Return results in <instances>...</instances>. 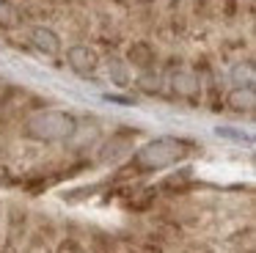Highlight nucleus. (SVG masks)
Segmentation results:
<instances>
[{
    "label": "nucleus",
    "mask_w": 256,
    "mask_h": 253,
    "mask_svg": "<svg viewBox=\"0 0 256 253\" xmlns=\"http://www.w3.org/2000/svg\"><path fill=\"white\" fill-rule=\"evenodd\" d=\"M135 86H138L144 94H160V88H162V74H160V72H154V69H146V72H140V74H138Z\"/></svg>",
    "instance_id": "9d476101"
},
{
    "label": "nucleus",
    "mask_w": 256,
    "mask_h": 253,
    "mask_svg": "<svg viewBox=\"0 0 256 253\" xmlns=\"http://www.w3.org/2000/svg\"><path fill=\"white\" fill-rule=\"evenodd\" d=\"M234 11H237V0H223V14L234 16Z\"/></svg>",
    "instance_id": "2eb2a0df"
},
{
    "label": "nucleus",
    "mask_w": 256,
    "mask_h": 253,
    "mask_svg": "<svg viewBox=\"0 0 256 253\" xmlns=\"http://www.w3.org/2000/svg\"><path fill=\"white\" fill-rule=\"evenodd\" d=\"M226 108L232 113H254L256 108V91L254 86H242V88H232L226 94Z\"/></svg>",
    "instance_id": "0eeeda50"
},
{
    "label": "nucleus",
    "mask_w": 256,
    "mask_h": 253,
    "mask_svg": "<svg viewBox=\"0 0 256 253\" xmlns=\"http://www.w3.org/2000/svg\"><path fill=\"white\" fill-rule=\"evenodd\" d=\"M108 102H118V104H135L132 96H122V94H105Z\"/></svg>",
    "instance_id": "4468645a"
},
{
    "label": "nucleus",
    "mask_w": 256,
    "mask_h": 253,
    "mask_svg": "<svg viewBox=\"0 0 256 253\" xmlns=\"http://www.w3.org/2000/svg\"><path fill=\"white\" fill-rule=\"evenodd\" d=\"M190 152H193V143H190L188 138L162 135V138H154V140L144 143V146L132 154L127 170H132V174H154V170L179 165Z\"/></svg>",
    "instance_id": "f257e3e1"
},
{
    "label": "nucleus",
    "mask_w": 256,
    "mask_h": 253,
    "mask_svg": "<svg viewBox=\"0 0 256 253\" xmlns=\"http://www.w3.org/2000/svg\"><path fill=\"white\" fill-rule=\"evenodd\" d=\"M138 132H130V130H124V132H118V135H113L110 140L105 143V146L100 148V160L102 162H116L118 157H124V154L130 152V138H135Z\"/></svg>",
    "instance_id": "6e6552de"
},
{
    "label": "nucleus",
    "mask_w": 256,
    "mask_h": 253,
    "mask_svg": "<svg viewBox=\"0 0 256 253\" xmlns=\"http://www.w3.org/2000/svg\"><path fill=\"white\" fill-rule=\"evenodd\" d=\"M232 82H234V88L254 86V64H250V60H245V64H234L232 66Z\"/></svg>",
    "instance_id": "9b49d317"
},
{
    "label": "nucleus",
    "mask_w": 256,
    "mask_h": 253,
    "mask_svg": "<svg viewBox=\"0 0 256 253\" xmlns=\"http://www.w3.org/2000/svg\"><path fill=\"white\" fill-rule=\"evenodd\" d=\"M74 132H78V118H74V113L61 110V108L36 110V113H30L22 124V135L28 138V140H36V143H61V140L74 138Z\"/></svg>",
    "instance_id": "f03ea898"
},
{
    "label": "nucleus",
    "mask_w": 256,
    "mask_h": 253,
    "mask_svg": "<svg viewBox=\"0 0 256 253\" xmlns=\"http://www.w3.org/2000/svg\"><path fill=\"white\" fill-rule=\"evenodd\" d=\"M14 16H17V11H14L12 0H0V25L3 28L14 25Z\"/></svg>",
    "instance_id": "ddd939ff"
},
{
    "label": "nucleus",
    "mask_w": 256,
    "mask_h": 253,
    "mask_svg": "<svg viewBox=\"0 0 256 253\" xmlns=\"http://www.w3.org/2000/svg\"><path fill=\"white\" fill-rule=\"evenodd\" d=\"M66 66L78 77H91L100 69V52L88 44H72L66 47Z\"/></svg>",
    "instance_id": "7ed1b4c3"
},
{
    "label": "nucleus",
    "mask_w": 256,
    "mask_h": 253,
    "mask_svg": "<svg viewBox=\"0 0 256 253\" xmlns=\"http://www.w3.org/2000/svg\"><path fill=\"white\" fill-rule=\"evenodd\" d=\"M171 91L176 94V96H196V94L201 91V77L198 72H190V69H176L171 74Z\"/></svg>",
    "instance_id": "423d86ee"
},
{
    "label": "nucleus",
    "mask_w": 256,
    "mask_h": 253,
    "mask_svg": "<svg viewBox=\"0 0 256 253\" xmlns=\"http://www.w3.org/2000/svg\"><path fill=\"white\" fill-rule=\"evenodd\" d=\"M218 138H226V140H234V143H250V135L242 130H237V126H218L215 130Z\"/></svg>",
    "instance_id": "f8f14e48"
},
{
    "label": "nucleus",
    "mask_w": 256,
    "mask_h": 253,
    "mask_svg": "<svg viewBox=\"0 0 256 253\" xmlns=\"http://www.w3.org/2000/svg\"><path fill=\"white\" fill-rule=\"evenodd\" d=\"M124 60H127L132 69H140V72H146V69H154V64H157V50L152 47L149 42H132L127 47V55H124Z\"/></svg>",
    "instance_id": "39448f33"
},
{
    "label": "nucleus",
    "mask_w": 256,
    "mask_h": 253,
    "mask_svg": "<svg viewBox=\"0 0 256 253\" xmlns=\"http://www.w3.org/2000/svg\"><path fill=\"white\" fill-rule=\"evenodd\" d=\"M28 42L34 44L39 52H44V55H58L64 50V42H61V36H58L52 28H47V25H34L30 28V33H28Z\"/></svg>",
    "instance_id": "20e7f679"
},
{
    "label": "nucleus",
    "mask_w": 256,
    "mask_h": 253,
    "mask_svg": "<svg viewBox=\"0 0 256 253\" xmlns=\"http://www.w3.org/2000/svg\"><path fill=\"white\" fill-rule=\"evenodd\" d=\"M105 72H108V80H110L116 88L132 86V66H130L124 58H118V55H110V58H108Z\"/></svg>",
    "instance_id": "1a4fd4ad"
}]
</instances>
